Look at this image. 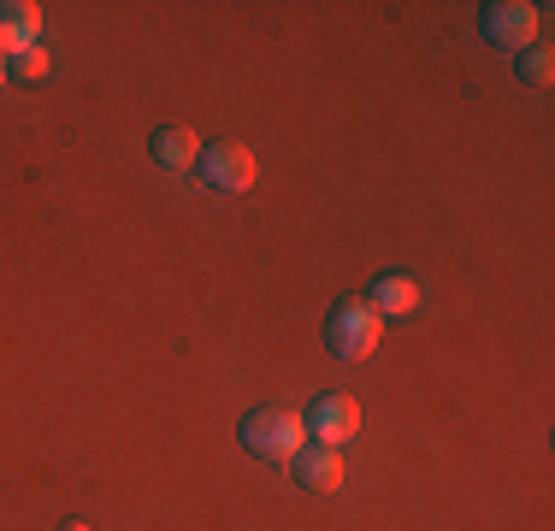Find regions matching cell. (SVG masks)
Segmentation results:
<instances>
[{
  "mask_svg": "<svg viewBox=\"0 0 555 531\" xmlns=\"http://www.w3.org/2000/svg\"><path fill=\"white\" fill-rule=\"evenodd\" d=\"M289 472H296V484H301V490H320V496L343 490V478H349L343 455H337V449H325V443H308L296 461H289Z\"/></svg>",
  "mask_w": 555,
  "mask_h": 531,
  "instance_id": "7",
  "label": "cell"
},
{
  "mask_svg": "<svg viewBox=\"0 0 555 531\" xmlns=\"http://www.w3.org/2000/svg\"><path fill=\"white\" fill-rule=\"evenodd\" d=\"M236 443L255 461H272V467H289V461L308 449V425H301L296 407H255L236 425Z\"/></svg>",
  "mask_w": 555,
  "mask_h": 531,
  "instance_id": "1",
  "label": "cell"
},
{
  "mask_svg": "<svg viewBox=\"0 0 555 531\" xmlns=\"http://www.w3.org/2000/svg\"><path fill=\"white\" fill-rule=\"evenodd\" d=\"M48 72H54V53H48L42 42H36V48H24L18 60H7V77H18V83H42Z\"/></svg>",
  "mask_w": 555,
  "mask_h": 531,
  "instance_id": "11",
  "label": "cell"
},
{
  "mask_svg": "<svg viewBox=\"0 0 555 531\" xmlns=\"http://www.w3.org/2000/svg\"><path fill=\"white\" fill-rule=\"evenodd\" d=\"M195 171H202V183L219 190V195H248L255 190V154H248L243 142H214V148H202Z\"/></svg>",
  "mask_w": 555,
  "mask_h": 531,
  "instance_id": "4",
  "label": "cell"
},
{
  "mask_svg": "<svg viewBox=\"0 0 555 531\" xmlns=\"http://www.w3.org/2000/svg\"><path fill=\"white\" fill-rule=\"evenodd\" d=\"M479 30L502 53H526L538 42V30H544V7H532V0H491V7H479Z\"/></svg>",
  "mask_w": 555,
  "mask_h": 531,
  "instance_id": "3",
  "label": "cell"
},
{
  "mask_svg": "<svg viewBox=\"0 0 555 531\" xmlns=\"http://www.w3.org/2000/svg\"><path fill=\"white\" fill-rule=\"evenodd\" d=\"M60 531H89V526H83V520H65V526H60Z\"/></svg>",
  "mask_w": 555,
  "mask_h": 531,
  "instance_id": "12",
  "label": "cell"
},
{
  "mask_svg": "<svg viewBox=\"0 0 555 531\" xmlns=\"http://www.w3.org/2000/svg\"><path fill=\"white\" fill-rule=\"evenodd\" d=\"M514 77H520L526 89H550L555 83V53L544 42H532L526 53H514Z\"/></svg>",
  "mask_w": 555,
  "mask_h": 531,
  "instance_id": "10",
  "label": "cell"
},
{
  "mask_svg": "<svg viewBox=\"0 0 555 531\" xmlns=\"http://www.w3.org/2000/svg\"><path fill=\"white\" fill-rule=\"evenodd\" d=\"M301 425H308V437H313V443L343 449L354 431H361V402H354V396L325 390V396H313V402H308V414H301Z\"/></svg>",
  "mask_w": 555,
  "mask_h": 531,
  "instance_id": "5",
  "label": "cell"
},
{
  "mask_svg": "<svg viewBox=\"0 0 555 531\" xmlns=\"http://www.w3.org/2000/svg\"><path fill=\"white\" fill-rule=\"evenodd\" d=\"M0 83H7V60H0Z\"/></svg>",
  "mask_w": 555,
  "mask_h": 531,
  "instance_id": "13",
  "label": "cell"
},
{
  "mask_svg": "<svg viewBox=\"0 0 555 531\" xmlns=\"http://www.w3.org/2000/svg\"><path fill=\"white\" fill-rule=\"evenodd\" d=\"M378 337H385V319L366 308V296H349L325 313V349H332L337 361H366V354L378 349Z\"/></svg>",
  "mask_w": 555,
  "mask_h": 531,
  "instance_id": "2",
  "label": "cell"
},
{
  "mask_svg": "<svg viewBox=\"0 0 555 531\" xmlns=\"http://www.w3.org/2000/svg\"><path fill=\"white\" fill-rule=\"evenodd\" d=\"M202 148H207V142L195 137L190 125H160V130L149 137V154H154V166H166V171H190L195 159H202Z\"/></svg>",
  "mask_w": 555,
  "mask_h": 531,
  "instance_id": "9",
  "label": "cell"
},
{
  "mask_svg": "<svg viewBox=\"0 0 555 531\" xmlns=\"http://www.w3.org/2000/svg\"><path fill=\"white\" fill-rule=\"evenodd\" d=\"M42 42V7L36 0H0V60H18Z\"/></svg>",
  "mask_w": 555,
  "mask_h": 531,
  "instance_id": "6",
  "label": "cell"
},
{
  "mask_svg": "<svg viewBox=\"0 0 555 531\" xmlns=\"http://www.w3.org/2000/svg\"><path fill=\"white\" fill-rule=\"evenodd\" d=\"M420 301H426V289H420V277H408V272H385V277H373V289H366V308H373L378 319H402V313H414Z\"/></svg>",
  "mask_w": 555,
  "mask_h": 531,
  "instance_id": "8",
  "label": "cell"
}]
</instances>
